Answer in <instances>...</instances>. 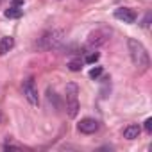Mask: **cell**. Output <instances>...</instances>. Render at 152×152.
Returning a JSON list of instances; mask_svg holds the SVG:
<instances>
[{"instance_id": "1", "label": "cell", "mask_w": 152, "mask_h": 152, "mask_svg": "<svg viewBox=\"0 0 152 152\" xmlns=\"http://www.w3.org/2000/svg\"><path fill=\"white\" fill-rule=\"evenodd\" d=\"M127 48H129V56H131L132 64L138 70L145 72L148 68V64H150V57H148V52L143 47V43L138 41V39H134V38H129L127 39Z\"/></svg>"}, {"instance_id": "2", "label": "cell", "mask_w": 152, "mask_h": 152, "mask_svg": "<svg viewBox=\"0 0 152 152\" xmlns=\"http://www.w3.org/2000/svg\"><path fill=\"white\" fill-rule=\"evenodd\" d=\"M79 86L75 83H68L66 84V113L70 118H75L79 113Z\"/></svg>"}, {"instance_id": "3", "label": "cell", "mask_w": 152, "mask_h": 152, "mask_svg": "<svg viewBox=\"0 0 152 152\" xmlns=\"http://www.w3.org/2000/svg\"><path fill=\"white\" fill-rule=\"evenodd\" d=\"M64 41V34L63 31H48L39 38L38 47L43 50H52V48H59Z\"/></svg>"}, {"instance_id": "4", "label": "cell", "mask_w": 152, "mask_h": 152, "mask_svg": "<svg viewBox=\"0 0 152 152\" xmlns=\"http://www.w3.org/2000/svg\"><path fill=\"white\" fill-rule=\"evenodd\" d=\"M23 95H25V99L29 100L31 106H38L39 104V93H38V88H36L32 77L25 79V83H23Z\"/></svg>"}, {"instance_id": "5", "label": "cell", "mask_w": 152, "mask_h": 152, "mask_svg": "<svg viewBox=\"0 0 152 152\" xmlns=\"http://www.w3.org/2000/svg\"><path fill=\"white\" fill-rule=\"evenodd\" d=\"M107 38H109V34L106 32V31H100V29H97V31H93L90 36H88V48H99L100 45H104L106 41H107Z\"/></svg>"}, {"instance_id": "6", "label": "cell", "mask_w": 152, "mask_h": 152, "mask_svg": "<svg viewBox=\"0 0 152 152\" xmlns=\"http://www.w3.org/2000/svg\"><path fill=\"white\" fill-rule=\"evenodd\" d=\"M77 131L83 134H95L99 131V122L95 118H83L77 124Z\"/></svg>"}, {"instance_id": "7", "label": "cell", "mask_w": 152, "mask_h": 152, "mask_svg": "<svg viewBox=\"0 0 152 152\" xmlns=\"http://www.w3.org/2000/svg\"><path fill=\"white\" fill-rule=\"evenodd\" d=\"M115 18L122 20L124 23H134L138 16H136L134 9H131V7H118V9L115 11Z\"/></svg>"}, {"instance_id": "8", "label": "cell", "mask_w": 152, "mask_h": 152, "mask_svg": "<svg viewBox=\"0 0 152 152\" xmlns=\"http://www.w3.org/2000/svg\"><path fill=\"white\" fill-rule=\"evenodd\" d=\"M141 132V127L138 124H129L125 129H124V138L125 140H136Z\"/></svg>"}, {"instance_id": "9", "label": "cell", "mask_w": 152, "mask_h": 152, "mask_svg": "<svg viewBox=\"0 0 152 152\" xmlns=\"http://www.w3.org/2000/svg\"><path fill=\"white\" fill-rule=\"evenodd\" d=\"M13 47H15V38H13V36H4V38H0V56H6Z\"/></svg>"}, {"instance_id": "10", "label": "cell", "mask_w": 152, "mask_h": 152, "mask_svg": "<svg viewBox=\"0 0 152 152\" xmlns=\"http://www.w3.org/2000/svg\"><path fill=\"white\" fill-rule=\"evenodd\" d=\"M22 15H23V11L18 9L16 6H13V7H9V9L4 11V16L9 18V20H18V18H22Z\"/></svg>"}, {"instance_id": "11", "label": "cell", "mask_w": 152, "mask_h": 152, "mask_svg": "<svg viewBox=\"0 0 152 152\" xmlns=\"http://www.w3.org/2000/svg\"><path fill=\"white\" fill-rule=\"evenodd\" d=\"M83 64H84V61L81 57H75V59H72L68 63V68H70V72H81L83 70Z\"/></svg>"}, {"instance_id": "12", "label": "cell", "mask_w": 152, "mask_h": 152, "mask_svg": "<svg viewBox=\"0 0 152 152\" xmlns=\"http://www.w3.org/2000/svg\"><path fill=\"white\" fill-rule=\"evenodd\" d=\"M99 57H100V54H99V52H90V54L86 56L84 63H88V64H95V63L99 61Z\"/></svg>"}, {"instance_id": "13", "label": "cell", "mask_w": 152, "mask_h": 152, "mask_svg": "<svg viewBox=\"0 0 152 152\" xmlns=\"http://www.w3.org/2000/svg\"><path fill=\"white\" fill-rule=\"evenodd\" d=\"M100 75H102V66H95V68L90 70V77L91 79H99Z\"/></svg>"}, {"instance_id": "14", "label": "cell", "mask_w": 152, "mask_h": 152, "mask_svg": "<svg viewBox=\"0 0 152 152\" xmlns=\"http://www.w3.org/2000/svg\"><path fill=\"white\" fill-rule=\"evenodd\" d=\"M4 150H22V147L20 145H13V143H6Z\"/></svg>"}, {"instance_id": "15", "label": "cell", "mask_w": 152, "mask_h": 152, "mask_svg": "<svg viewBox=\"0 0 152 152\" xmlns=\"http://www.w3.org/2000/svg\"><path fill=\"white\" fill-rule=\"evenodd\" d=\"M145 131H147L148 134L152 132V118H147V120H145Z\"/></svg>"}, {"instance_id": "16", "label": "cell", "mask_w": 152, "mask_h": 152, "mask_svg": "<svg viewBox=\"0 0 152 152\" xmlns=\"http://www.w3.org/2000/svg\"><path fill=\"white\" fill-rule=\"evenodd\" d=\"M11 2H13V6L20 7V6H23V2H25V0H11Z\"/></svg>"}, {"instance_id": "17", "label": "cell", "mask_w": 152, "mask_h": 152, "mask_svg": "<svg viewBox=\"0 0 152 152\" xmlns=\"http://www.w3.org/2000/svg\"><path fill=\"white\" fill-rule=\"evenodd\" d=\"M148 22H150V15H147V16H145V20H143V23H141V25H143V27H148Z\"/></svg>"}]
</instances>
